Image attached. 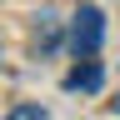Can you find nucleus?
Listing matches in <instances>:
<instances>
[{
  "label": "nucleus",
  "mask_w": 120,
  "mask_h": 120,
  "mask_svg": "<svg viewBox=\"0 0 120 120\" xmlns=\"http://www.w3.org/2000/svg\"><path fill=\"white\" fill-rule=\"evenodd\" d=\"M105 45V10L100 5H80L70 20V55L75 60H95Z\"/></svg>",
  "instance_id": "1"
},
{
  "label": "nucleus",
  "mask_w": 120,
  "mask_h": 120,
  "mask_svg": "<svg viewBox=\"0 0 120 120\" xmlns=\"http://www.w3.org/2000/svg\"><path fill=\"white\" fill-rule=\"evenodd\" d=\"M100 85H105V70H100V60H80V65L65 75V90H85V95H95Z\"/></svg>",
  "instance_id": "2"
},
{
  "label": "nucleus",
  "mask_w": 120,
  "mask_h": 120,
  "mask_svg": "<svg viewBox=\"0 0 120 120\" xmlns=\"http://www.w3.org/2000/svg\"><path fill=\"white\" fill-rule=\"evenodd\" d=\"M5 120H50V115H45L40 105H15V110H10Z\"/></svg>",
  "instance_id": "3"
},
{
  "label": "nucleus",
  "mask_w": 120,
  "mask_h": 120,
  "mask_svg": "<svg viewBox=\"0 0 120 120\" xmlns=\"http://www.w3.org/2000/svg\"><path fill=\"white\" fill-rule=\"evenodd\" d=\"M115 110H120V100H115Z\"/></svg>",
  "instance_id": "4"
}]
</instances>
